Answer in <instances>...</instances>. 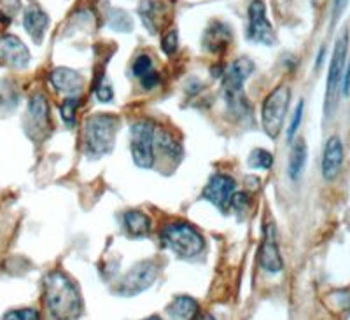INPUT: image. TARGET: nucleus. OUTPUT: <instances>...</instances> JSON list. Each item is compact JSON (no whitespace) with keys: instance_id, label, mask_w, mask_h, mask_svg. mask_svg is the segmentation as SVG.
<instances>
[{"instance_id":"obj_4","label":"nucleus","mask_w":350,"mask_h":320,"mask_svg":"<svg viewBox=\"0 0 350 320\" xmlns=\"http://www.w3.org/2000/svg\"><path fill=\"white\" fill-rule=\"evenodd\" d=\"M252 70H254V64L251 59L239 58L223 74V90L228 107L233 111V114L240 116V118H247V112L251 114L249 100L243 95V84L249 79Z\"/></svg>"},{"instance_id":"obj_12","label":"nucleus","mask_w":350,"mask_h":320,"mask_svg":"<svg viewBox=\"0 0 350 320\" xmlns=\"http://www.w3.org/2000/svg\"><path fill=\"white\" fill-rule=\"evenodd\" d=\"M30 62V53L27 46L16 36L0 37V64L12 68H25Z\"/></svg>"},{"instance_id":"obj_33","label":"nucleus","mask_w":350,"mask_h":320,"mask_svg":"<svg viewBox=\"0 0 350 320\" xmlns=\"http://www.w3.org/2000/svg\"><path fill=\"white\" fill-rule=\"evenodd\" d=\"M144 320H163V319H161V317H158V315H152V317H149V319H144Z\"/></svg>"},{"instance_id":"obj_16","label":"nucleus","mask_w":350,"mask_h":320,"mask_svg":"<svg viewBox=\"0 0 350 320\" xmlns=\"http://www.w3.org/2000/svg\"><path fill=\"white\" fill-rule=\"evenodd\" d=\"M23 27L28 32V36L33 39V42L40 44L44 39V34H46L49 27V16L39 5H30V8L25 9Z\"/></svg>"},{"instance_id":"obj_24","label":"nucleus","mask_w":350,"mask_h":320,"mask_svg":"<svg viewBox=\"0 0 350 320\" xmlns=\"http://www.w3.org/2000/svg\"><path fill=\"white\" fill-rule=\"evenodd\" d=\"M131 70H133V75H135L139 81L144 79L146 75L156 72L154 65H152V59L149 58L148 55H140L139 58L135 59V64H133V68H131Z\"/></svg>"},{"instance_id":"obj_30","label":"nucleus","mask_w":350,"mask_h":320,"mask_svg":"<svg viewBox=\"0 0 350 320\" xmlns=\"http://www.w3.org/2000/svg\"><path fill=\"white\" fill-rule=\"evenodd\" d=\"M347 4H349V0H334L333 21H336L340 16H342L343 11H345V9H347Z\"/></svg>"},{"instance_id":"obj_13","label":"nucleus","mask_w":350,"mask_h":320,"mask_svg":"<svg viewBox=\"0 0 350 320\" xmlns=\"http://www.w3.org/2000/svg\"><path fill=\"white\" fill-rule=\"evenodd\" d=\"M343 165V144L340 137L333 135L329 137L324 147L323 155V175L326 181H333L338 177Z\"/></svg>"},{"instance_id":"obj_27","label":"nucleus","mask_w":350,"mask_h":320,"mask_svg":"<svg viewBox=\"0 0 350 320\" xmlns=\"http://www.w3.org/2000/svg\"><path fill=\"white\" fill-rule=\"evenodd\" d=\"M303 109H305V103L301 102L298 103V107H296L295 114H293V118H291V124H289V130H287V140H293V137L296 135V131H298L299 124H301V119H303Z\"/></svg>"},{"instance_id":"obj_1","label":"nucleus","mask_w":350,"mask_h":320,"mask_svg":"<svg viewBox=\"0 0 350 320\" xmlns=\"http://www.w3.org/2000/svg\"><path fill=\"white\" fill-rule=\"evenodd\" d=\"M44 304L53 320H77L83 312L76 284L62 271H53L44 278Z\"/></svg>"},{"instance_id":"obj_3","label":"nucleus","mask_w":350,"mask_h":320,"mask_svg":"<svg viewBox=\"0 0 350 320\" xmlns=\"http://www.w3.org/2000/svg\"><path fill=\"white\" fill-rule=\"evenodd\" d=\"M161 243L183 259H193L202 254L203 247H205L202 233L195 226L184 221H174L165 224L161 228Z\"/></svg>"},{"instance_id":"obj_21","label":"nucleus","mask_w":350,"mask_h":320,"mask_svg":"<svg viewBox=\"0 0 350 320\" xmlns=\"http://www.w3.org/2000/svg\"><path fill=\"white\" fill-rule=\"evenodd\" d=\"M306 163V144L303 139H298L293 144V149H291L289 156V165H287V172H289V177L293 181H298L299 175L303 174V168H305Z\"/></svg>"},{"instance_id":"obj_10","label":"nucleus","mask_w":350,"mask_h":320,"mask_svg":"<svg viewBox=\"0 0 350 320\" xmlns=\"http://www.w3.org/2000/svg\"><path fill=\"white\" fill-rule=\"evenodd\" d=\"M247 39L252 42L271 46L275 42V32L271 23L267 18V8L262 0H252L249 5V28Z\"/></svg>"},{"instance_id":"obj_2","label":"nucleus","mask_w":350,"mask_h":320,"mask_svg":"<svg viewBox=\"0 0 350 320\" xmlns=\"http://www.w3.org/2000/svg\"><path fill=\"white\" fill-rule=\"evenodd\" d=\"M120 119L114 114H95L86 119L83 128V146L90 158L109 155L114 147Z\"/></svg>"},{"instance_id":"obj_18","label":"nucleus","mask_w":350,"mask_h":320,"mask_svg":"<svg viewBox=\"0 0 350 320\" xmlns=\"http://www.w3.org/2000/svg\"><path fill=\"white\" fill-rule=\"evenodd\" d=\"M28 121L33 124L37 131H42L49 124V105L48 98L42 93H36L28 103Z\"/></svg>"},{"instance_id":"obj_19","label":"nucleus","mask_w":350,"mask_h":320,"mask_svg":"<svg viewBox=\"0 0 350 320\" xmlns=\"http://www.w3.org/2000/svg\"><path fill=\"white\" fill-rule=\"evenodd\" d=\"M124 230L133 238H144L151 233V221L140 210H128L123 215Z\"/></svg>"},{"instance_id":"obj_8","label":"nucleus","mask_w":350,"mask_h":320,"mask_svg":"<svg viewBox=\"0 0 350 320\" xmlns=\"http://www.w3.org/2000/svg\"><path fill=\"white\" fill-rule=\"evenodd\" d=\"M158 277V266L152 261H142L135 265L118 284L116 293L121 296H135L151 287Z\"/></svg>"},{"instance_id":"obj_7","label":"nucleus","mask_w":350,"mask_h":320,"mask_svg":"<svg viewBox=\"0 0 350 320\" xmlns=\"http://www.w3.org/2000/svg\"><path fill=\"white\" fill-rule=\"evenodd\" d=\"M347 48H349V37L343 34L336 44H334V53L331 58L329 72H327V84H326V105H324V112L326 116H331L338 102V88L342 84L343 68H345V58H347Z\"/></svg>"},{"instance_id":"obj_17","label":"nucleus","mask_w":350,"mask_h":320,"mask_svg":"<svg viewBox=\"0 0 350 320\" xmlns=\"http://www.w3.org/2000/svg\"><path fill=\"white\" fill-rule=\"evenodd\" d=\"M165 11H167V5L161 0H144L142 4H140L139 14L149 32H159L161 25L165 23Z\"/></svg>"},{"instance_id":"obj_22","label":"nucleus","mask_w":350,"mask_h":320,"mask_svg":"<svg viewBox=\"0 0 350 320\" xmlns=\"http://www.w3.org/2000/svg\"><path fill=\"white\" fill-rule=\"evenodd\" d=\"M77 105H79V96H67V98L64 100V103H62L60 112H62V119H64L65 126L68 128L76 126Z\"/></svg>"},{"instance_id":"obj_23","label":"nucleus","mask_w":350,"mask_h":320,"mask_svg":"<svg viewBox=\"0 0 350 320\" xmlns=\"http://www.w3.org/2000/svg\"><path fill=\"white\" fill-rule=\"evenodd\" d=\"M249 165L252 168H258V170H270L271 165H273V156L265 149H254L249 155Z\"/></svg>"},{"instance_id":"obj_11","label":"nucleus","mask_w":350,"mask_h":320,"mask_svg":"<svg viewBox=\"0 0 350 320\" xmlns=\"http://www.w3.org/2000/svg\"><path fill=\"white\" fill-rule=\"evenodd\" d=\"M259 265L270 273H279L284 266L279 243H277V228L273 222L265 224V237H262L261 249H259Z\"/></svg>"},{"instance_id":"obj_6","label":"nucleus","mask_w":350,"mask_h":320,"mask_svg":"<svg viewBox=\"0 0 350 320\" xmlns=\"http://www.w3.org/2000/svg\"><path fill=\"white\" fill-rule=\"evenodd\" d=\"M154 137L156 128L151 121H137V123L131 124V158L140 168H151L154 165Z\"/></svg>"},{"instance_id":"obj_26","label":"nucleus","mask_w":350,"mask_h":320,"mask_svg":"<svg viewBox=\"0 0 350 320\" xmlns=\"http://www.w3.org/2000/svg\"><path fill=\"white\" fill-rule=\"evenodd\" d=\"M2 320H40V317L36 310L21 308V310H12V312L5 313Z\"/></svg>"},{"instance_id":"obj_31","label":"nucleus","mask_w":350,"mask_h":320,"mask_svg":"<svg viewBox=\"0 0 350 320\" xmlns=\"http://www.w3.org/2000/svg\"><path fill=\"white\" fill-rule=\"evenodd\" d=\"M342 91H343V95H349L350 93V65L347 67L345 74H343L342 77Z\"/></svg>"},{"instance_id":"obj_28","label":"nucleus","mask_w":350,"mask_h":320,"mask_svg":"<svg viewBox=\"0 0 350 320\" xmlns=\"http://www.w3.org/2000/svg\"><path fill=\"white\" fill-rule=\"evenodd\" d=\"M247 205H249V196L243 193H235L233 194V198H231V209L235 210V212H243V210L247 209Z\"/></svg>"},{"instance_id":"obj_20","label":"nucleus","mask_w":350,"mask_h":320,"mask_svg":"<svg viewBox=\"0 0 350 320\" xmlns=\"http://www.w3.org/2000/svg\"><path fill=\"white\" fill-rule=\"evenodd\" d=\"M167 313L172 320H193L198 313V303L189 296H179L168 304Z\"/></svg>"},{"instance_id":"obj_14","label":"nucleus","mask_w":350,"mask_h":320,"mask_svg":"<svg viewBox=\"0 0 350 320\" xmlns=\"http://www.w3.org/2000/svg\"><path fill=\"white\" fill-rule=\"evenodd\" d=\"M53 88L60 93H65L67 96H79L83 90V77L79 72L72 70L67 67H58L49 74Z\"/></svg>"},{"instance_id":"obj_25","label":"nucleus","mask_w":350,"mask_h":320,"mask_svg":"<svg viewBox=\"0 0 350 320\" xmlns=\"http://www.w3.org/2000/svg\"><path fill=\"white\" fill-rule=\"evenodd\" d=\"M161 48L168 56L177 51V48H179V34H177V30H170L168 34H165L163 39H161Z\"/></svg>"},{"instance_id":"obj_15","label":"nucleus","mask_w":350,"mask_h":320,"mask_svg":"<svg viewBox=\"0 0 350 320\" xmlns=\"http://www.w3.org/2000/svg\"><path fill=\"white\" fill-rule=\"evenodd\" d=\"M231 39H233L231 28L223 21H214L203 34L202 44L208 53H223L230 46Z\"/></svg>"},{"instance_id":"obj_9","label":"nucleus","mask_w":350,"mask_h":320,"mask_svg":"<svg viewBox=\"0 0 350 320\" xmlns=\"http://www.w3.org/2000/svg\"><path fill=\"white\" fill-rule=\"evenodd\" d=\"M237 193L235 178L226 174H215L208 178L207 186L203 187L202 198L211 202L221 212H228L231 205V198Z\"/></svg>"},{"instance_id":"obj_5","label":"nucleus","mask_w":350,"mask_h":320,"mask_svg":"<svg viewBox=\"0 0 350 320\" xmlns=\"http://www.w3.org/2000/svg\"><path fill=\"white\" fill-rule=\"evenodd\" d=\"M291 102V90L287 86H277L268 93L261 105V123L265 133L270 139H277L286 123L287 109Z\"/></svg>"},{"instance_id":"obj_32","label":"nucleus","mask_w":350,"mask_h":320,"mask_svg":"<svg viewBox=\"0 0 350 320\" xmlns=\"http://www.w3.org/2000/svg\"><path fill=\"white\" fill-rule=\"evenodd\" d=\"M198 320H215V319H214V317L208 315V313H207V315H202V317H200Z\"/></svg>"},{"instance_id":"obj_29","label":"nucleus","mask_w":350,"mask_h":320,"mask_svg":"<svg viewBox=\"0 0 350 320\" xmlns=\"http://www.w3.org/2000/svg\"><path fill=\"white\" fill-rule=\"evenodd\" d=\"M96 96H98L100 102H111L112 100V86L107 83H102L96 90Z\"/></svg>"}]
</instances>
